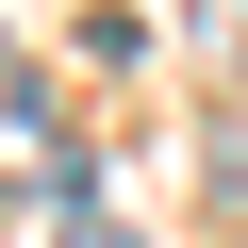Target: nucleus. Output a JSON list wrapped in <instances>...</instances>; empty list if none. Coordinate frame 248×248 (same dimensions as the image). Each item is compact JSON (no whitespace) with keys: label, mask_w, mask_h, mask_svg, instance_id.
<instances>
[{"label":"nucleus","mask_w":248,"mask_h":248,"mask_svg":"<svg viewBox=\"0 0 248 248\" xmlns=\"http://www.w3.org/2000/svg\"><path fill=\"white\" fill-rule=\"evenodd\" d=\"M66 248H133V232H116V215H66Z\"/></svg>","instance_id":"nucleus-1"}]
</instances>
